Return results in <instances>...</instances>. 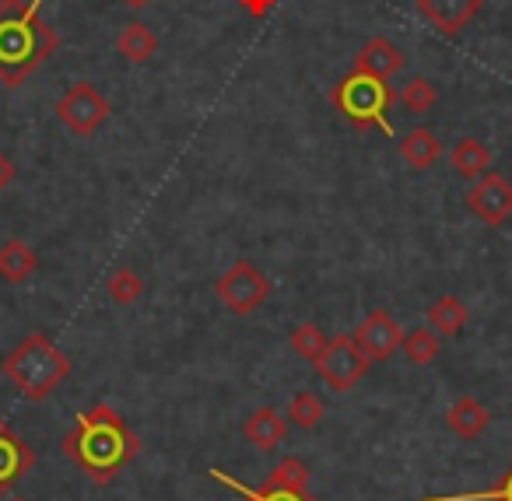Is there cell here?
Returning <instances> with one entry per match:
<instances>
[{"mask_svg":"<svg viewBox=\"0 0 512 501\" xmlns=\"http://www.w3.org/2000/svg\"><path fill=\"white\" fill-rule=\"evenodd\" d=\"M0 372L15 382L18 393H22L25 400L39 403V400H46L60 382L71 379L74 361L67 358V354L60 351L46 333L32 330L29 337H25L22 344L8 354V358L0 361Z\"/></svg>","mask_w":512,"mask_h":501,"instance_id":"3","label":"cell"},{"mask_svg":"<svg viewBox=\"0 0 512 501\" xmlns=\"http://www.w3.org/2000/svg\"><path fill=\"white\" fill-rule=\"evenodd\" d=\"M60 449L95 487H106L137 459L141 438L130 431L120 410L109 403H95L92 410H81L74 431L64 438Z\"/></svg>","mask_w":512,"mask_h":501,"instance_id":"1","label":"cell"},{"mask_svg":"<svg viewBox=\"0 0 512 501\" xmlns=\"http://www.w3.org/2000/svg\"><path fill=\"white\" fill-rule=\"evenodd\" d=\"M15 176H18V169H15V158H11V155H4V151H0V193H4L11 183H15Z\"/></svg>","mask_w":512,"mask_h":501,"instance_id":"28","label":"cell"},{"mask_svg":"<svg viewBox=\"0 0 512 501\" xmlns=\"http://www.w3.org/2000/svg\"><path fill=\"white\" fill-rule=\"evenodd\" d=\"M488 424H491V410L484 407L481 400H474V396H460V400L446 410V428L453 431L456 438H463V442H474L477 435H484Z\"/></svg>","mask_w":512,"mask_h":501,"instance_id":"13","label":"cell"},{"mask_svg":"<svg viewBox=\"0 0 512 501\" xmlns=\"http://www.w3.org/2000/svg\"><path fill=\"white\" fill-rule=\"evenodd\" d=\"M106 291L116 305H134V302H141V295H144V277L137 274L134 267H116L113 274L106 277Z\"/></svg>","mask_w":512,"mask_h":501,"instance_id":"22","label":"cell"},{"mask_svg":"<svg viewBox=\"0 0 512 501\" xmlns=\"http://www.w3.org/2000/svg\"><path fill=\"white\" fill-rule=\"evenodd\" d=\"M242 8L249 11V15H256V18H264L267 11L274 8V0H242Z\"/></svg>","mask_w":512,"mask_h":501,"instance_id":"29","label":"cell"},{"mask_svg":"<svg viewBox=\"0 0 512 501\" xmlns=\"http://www.w3.org/2000/svg\"><path fill=\"white\" fill-rule=\"evenodd\" d=\"M351 340H355L358 351L376 365V361H386L400 344H404V326H400L386 309H376L355 326Z\"/></svg>","mask_w":512,"mask_h":501,"instance_id":"9","label":"cell"},{"mask_svg":"<svg viewBox=\"0 0 512 501\" xmlns=\"http://www.w3.org/2000/svg\"><path fill=\"white\" fill-rule=\"evenodd\" d=\"M288 344H292V351L299 354V358H306V361H313V365H316V358H320V354L327 351L330 337L323 333V326H316V323H299V326L292 330V337H288Z\"/></svg>","mask_w":512,"mask_h":501,"instance_id":"24","label":"cell"},{"mask_svg":"<svg viewBox=\"0 0 512 501\" xmlns=\"http://www.w3.org/2000/svg\"><path fill=\"white\" fill-rule=\"evenodd\" d=\"M467 211L481 218V225H505L512 218V183L502 172H484L467 190Z\"/></svg>","mask_w":512,"mask_h":501,"instance_id":"8","label":"cell"},{"mask_svg":"<svg viewBox=\"0 0 512 501\" xmlns=\"http://www.w3.org/2000/svg\"><path fill=\"white\" fill-rule=\"evenodd\" d=\"M400 347H404V354H407L411 365H432L442 351V340L432 326H418V330L404 333V344Z\"/></svg>","mask_w":512,"mask_h":501,"instance_id":"21","label":"cell"},{"mask_svg":"<svg viewBox=\"0 0 512 501\" xmlns=\"http://www.w3.org/2000/svg\"><path fill=\"white\" fill-rule=\"evenodd\" d=\"M484 0H418V15L442 36H460L477 15Z\"/></svg>","mask_w":512,"mask_h":501,"instance_id":"10","label":"cell"},{"mask_svg":"<svg viewBox=\"0 0 512 501\" xmlns=\"http://www.w3.org/2000/svg\"><path fill=\"white\" fill-rule=\"evenodd\" d=\"M11 501H29V498H11Z\"/></svg>","mask_w":512,"mask_h":501,"instance_id":"31","label":"cell"},{"mask_svg":"<svg viewBox=\"0 0 512 501\" xmlns=\"http://www.w3.org/2000/svg\"><path fill=\"white\" fill-rule=\"evenodd\" d=\"M330 102H334V109L355 130H379V134L393 137L390 106L397 102V92H393L386 78H376V74H365L351 67V74H344L334 85Z\"/></svg>","mask_w":512,"mask_h":501,"instance_id":"4","label":"cell"},{"mask_svg":"<svg viewBox=\"0 0 512 501\" xmlns=\"http://www.w3.org/2000/svg\"><path fill=\"white\" fill-rule=\"evenodd\" d=\"M421 501H512V466L502 473L495 487L488 491H460V494H432V498H421Z\"/></svg>","mask_w":512,"mask_h":501,"instance_id":"27","label":"cell"},{"mask_svg":"<svg viewBox=\"0 0 512 501\" xmlns=\"http://www.w3.org/2000/svg\"><path fill=\"white\" fill-rule=\"evenodd\" d=\"M57 29L46 22L43 0H0V81L18 88L57 53Z\"/></svg>","mask_w":512,"mask_h":501,"instance_id":"2","label":"cell"},{"mask_svg":"<svg viewBox=\"0 0 512 501\" xmlns=\"http://www.w3.org/2000/svg\"><path fill=\"white\" fill-rule=\"evenodd\" d=\"M123 4H127V8H134V11H141V8H148L151 0H123Z\"/></svg>","mask_w":512,"mask_h":501,"instance_id":"30","label":"cell"},{"mask_svg":"<svg viewBox=\"0 0 512 501\" xmlns=\"http://www.w3.org/2000/svg\"><path fill=\"white\" fill-rule=\"evenodd\" d=\"M369 365L372 361L358 351L355 340H351V333L348 337H330L327 351L316 358V372H320V379L327 382L334 393H348V389H355L358 379L369 372Z\"/></svg>","mask_w":512,"mask_h":501,"instance_id":"7","label":"cell"},{"mask_svg":"<svg viewBox=\"0 0 512 501\" xmlns=\"http://www.w3.org/2000/svg\"><path fill=\"white\" fill-rule=\"evenodd\" d=\"M453 169L460 179H481L484 172H491V148L481 144L477 137H463L460 144L453 148Z\"/></svg>","mask_w":512,"mask_h":501,"instance_id":"19","label":"cell"},{"mask_svg":"<svg viewBox=\"0 0 512 501\" xmlns=\"http://www.w3.org/2000/svg\"><path fill=\"white\" fill-rule=\"evenodd\" d=\"M271 487H288V491H309V466L299 456H285L271 473H267Z\"/></svg>","mask_w":512,"mask_h":501,"instance_id":"25","label":"cell"},{"mask_svg":"<svg viewBox=\"0 0 512 501\" xmlns=\"http://www.w3.org/2000/svg\"><path fill=\"white\" fill-rule=\"evenodd\" d=\"M355 71H365V74H376V78H386L390 81L393 74L404 71V53L390 43V39L376 36L358 50L355 57Z\"/></svg>","mask_w":512,"mask_h":501,"instance_id":"14","label":"cell"},{"mask_svg":"<svg viewBox=\"0 0 512 501\" xmlns=\"http://www.w3.org/2000/svg\"><path fill=\"white\" fill-rule=\"evenodd\" d=\"M211 477L218 480L221 487H228V491L239 494V501H320V498H313L309 491H288V487H271V484L249 487V484H242L239 477H232V473L218 470V466L211 470Z\"/></svg>","mask_w":512,"mask_h":501,"instance_id":"16","label":"cell"},{"mask_svg":"<svg viewBox=\"0 0 512 501\" xmlns=\"http://www.w3.org/2000/svg\"><path fill=\"white\" fill-rule=\"evenodd\" d=\"M53 113H57V120L64 123L74 137H92L95 130H102V123L109 120V102L95 85L78 81V85H71L60 95Z\"/></svg>","mask_w":512,"mask_h":501,"instance_id":"6","label":"cell"},{"mask_svg":"<svg viewBox=\"0 0 512 501\" xmlns=\"http://www.w3.org/2000/svg\"><path fill=\"white\" fill-rule=\"evenodd\" d=\"M467 319H470L467 305H463V298H456V295L435 298L432 309H428V326H432L439 337H460Z\"/></svg>","mask_w":512,"mask_h":501,"instance_id":"18","label":"cell"},{"mask_svg":"<svg viewBox=\"0 0 512 501\" xmlns=\"http://www.w3.org/2000/svg\"><path fill=\"white\" fill-rule=\"evenodd\" d=\"M242 438H246L253 449L274 452L288 438V421L281 417V410L274 407H256L253 414L242 421Z\"/></svg>","mask_w":512,"mask_h":501,"instance_id":"12","label":"cell"},{"mask_svg":"<svg viewBox=\"0 0 512 501\" xmlns=\"http://www.w3.org/2000/svg\"><path fill=\"white\" fill-rule=\"evenodd\" d=\"M271 291H274L271 277L249 260H235L232 267L214 281V295H218V302L225 305L232 316H249V312H256L271 298Z\"/></svg>","mask_w":512,"mask_h":501,"instance_id":"5","label":"cell"},{"mask_svg":"<svg viewBox=\"0 0 512 501\" xmlns=\"http://www.w3.org/2000/svg\"><path fill=\"white\" fill-rule=\"evenodd\" d=\"M400 158H404L414 172H428L442 158V141L428 127H414L411 134L400 141Z\"/></svg>","mask_w":512,"mask_h":501,"instance_id":"17","label":"cell"},{"mask_svg":"<svg viewBox=\"0 0 512 501\" xmlns=\"http://www.w3.org/2000/svg\"><path fill=\"white\" fill-rule=\"evenodd\" d=\"M400 102H404L414 116H425V113H432L435 102H439V88L428 78H411L404 85V92H400Z\"/></svg>","mask_w":512,"mask_h":501,"instance_id":"26","label":"cell"},{"mask_svg":"<svg viewBox=\"0 0 512 501\" xmlns=\"http://www.w3.org/2000/svg\"><path fill=\"white\" fill-rule=\"evenodd\" d=\"M116 50H120L130 64H144V60H151L158 53L155 29L144 25V22H130L127 29L120 32V39H116Z\"/></svg>","mask_w":512,"mask_h":501,"instance_id":"20","label":"cell"},{"mask_svg":"<svg viewBox=\"0 0 512 501\" xmlns=\"http://www.w3.org/2000/svg\"><path fill=\"white\" fill-rule=\"evenodd\" d=\"M323 417H327V403H323L316 393H306V389H302V393H295L292 403H288V421L302 431L316 428Z\"/></svg>","mask_w":512,"mask_h":501,"instance_id":"23","label":"cell"},{"mask_svg":"<svg viewBox=\"0 0 512 501\" xmlns=\"http://www.w3.org/2000/svg\"><path fill=\"white\" fill-rule=\"evenodd\" d=\"M36 466V452L15 435L8 421H0V498Z\"/></svg>","mask_w":512,"mask_h":501,"instance_id":"11","label":"cell"},{"mask_svg":"<svg viewBox=\"0 0 512 501\" xmlns=\"http://www.w3.org/2000/svg\"><path fill=\"white\" fill-rule=\"evenodd\" d=\"M39 270V253L25 239L0 242V281L25 284Z\"/></svg>","mask_w":512,"mask_h":501,"instance_id":"15","label":"cell"}]
</instances>
